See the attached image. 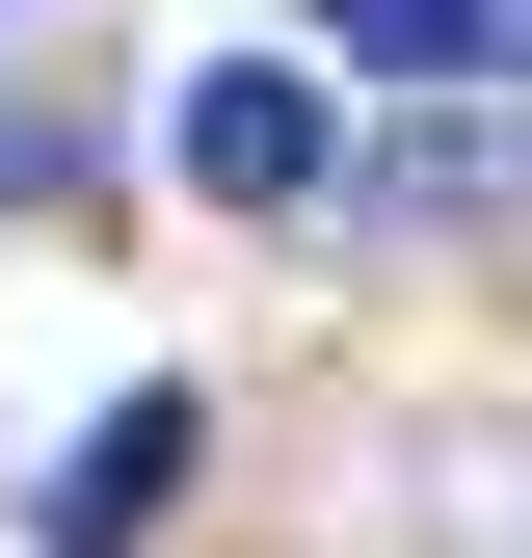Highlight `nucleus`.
Here are the masks:
<instances>
[{"mask_svg":"<svg viewBox=\"0 0 532 558\" xmlns=\"http://www.w3.org/2000/svg\"><path fill=\"white\" fill-rule=\"evenodd\" d=\"M27 186H53V107H27V81H0V214H27Z\"/></svg>","mask_w":532,"mask_h":558,"instance_id":"nucleus-5","label":"nucleus"},{"mask_svg":"<svg viewBox=\"0 0 532 558\" xmlns=\"http://www.w3.org/2000/svg\"><path fill=\"white\" fill-rule=\"evenodd\" d=\"M373 214H426V240H452V214H532V133H399Z\"/></svg>","mask_w":532,"mask_h":558,"instance_id":"nucleus-4","label":"nucleus"},{"mask_svg":"<svg viewBox=\"0 0 532 558\" xmlns=\"http://www.w3.org/2000/svg\"><path fill=\"white\" fill-rule=\"evenodd\" d=\"M319 27H347L373 81H480V53H532V0H319Z\"/></svg>","mask_w":532,"mask_h":558,"instance_id":"nucleus-3","label":"nucleus"},{"mask_svg":"<svg viewBox=\"0 0 532 558\" xmlns=\"http://www.w3.org/2000/svg\"><path fill=\"white\" fill-rule=\"evenodd\" d=\"M186 452H214V399H107V426L53 452V506H27V558H133V532L186 506Z\"/></svg>","mask_w":532,"mask_h":558,"instance_id":"nucleus-1","label":"nucleus"},{"mask_svg":"<svg viewBox=\"0 0 532 558\" xmlns=\"http://www.w3.org/2000/svg\"><path fill=\"white\" fill-rule=\"evenodd\" d=\"M186 186H214V214H293L319 186V81L293 53H214V81H186Z\"/></svg>","mask_w":532,"mask_h":558,"instance_id":"nucleus-2","label":"nucleus"}]
</instances>
